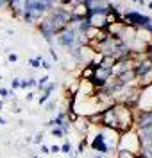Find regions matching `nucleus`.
Returning <instances> with one entry per match:
<instances>
[{"instance_id":"1","label":"nucleus","mask_w":152,"mask_h":158,"mask_svg":"<svg viewBox=\"0 0 152 158\" xmlns=\"http://www.w3.org/2000/svg\"><path fill=\"white\" fill-rule=\"evenodd\" d=\"M113 110H115V115H116V120H118V133H125V131L134 128V108L115 102Z\"/></svg>"},{"instance_id":"2","label":"nucleus","mask_w":152,"mask_h":158,"mask_svg":"<svg viewBox=\"0 0 152 158\" xmlns=\"http://www.w3.org/2000/svg\"><path fill=\"white\" fill-rule=\"evenodd\" d=\"M116 149H125V151H131L134 155H140L142 156V142H140V137H138L136 128L129 129L125 133H120Z\"/></svg>"},{"instance_id":"3","label":"nucleus","mask_w":152,"mask_h":158,"mask_svg":"<svg viewBox=\"0 0 152 158\" xmlns=\"http://www.w3.org/2000/svg\"><path fill=\"white\" fill-rule=\"evenodd\" d=\"M122 20H123L125 25H131V27H134V29H143V27H147V25L152 22L149 16H145V15H142V13H136V11L125 13V15L122 16Z\"/></svg>"},{"instance_id":"4","label":"nucleus","mask_w":152,"mask_h":158,"mask_svg":"<svg viewBox=\"0 0 152 158\" xmlns=\"http://www.w3.org/2000/svg\"><path fill=\"white\" fill-rule=\"evenodd\" d=\"M77 38H79V32H75V31L68 25L64 31H61L59 34H57V43H59L61 47L72 49V47L77 45Z\"/></svg>"},{"instance_id":"5","label":"nucleus","mask_w":152,"mask_h":158,"mask_svg":"<svg viewBox=\"0 0 152 158\" xmlns=\"http://www.w3.org/2000/svg\"><path fill=\"white\" fill-rule=\"evenodd\" d=\"M70 16H72V22H81V20H86L88 15H90V9L86 7L84 2H72L70 7Z\"/></svg>"},{"instance_id":"6","label":"nucleus","mask_w":152,"mask_h":158,"mask_svg":"<svg viewBox=\"0 0 152 158\" xmlns=\"http://www.w3.org/2000/svg\"><path fill=\"white\" fill-rule=\"evenodd\" d=\"M88 25L93 29H106L107 27V22H106V13H90L88 15Z\"/></svg>"},{"instance_id":"7","label":"nucleus","mask_w":152,"mask_h":158,"mask_svg":"<svg viewBox=\"0 0 152 158\" xmlns=\"http://www.w3.org/2000/svg\"><path fill=\"white\" fill-rule=\"evenodd\" d=\"M86 7L90 9V13H107L111 4L106 0H84Z\"/></svg>"},{"instance_id":"8","label":"nucleus","mask_w":152,"mask_h":158,"mask_svg":"<svg viewBox=\"0 0 152 158\" xmlns=\"http://www.w3.org/2000/svg\"><path fill=\"white\" fill-rule=\"evenodd\" d=\"M91 149L97 151V153H100V155H107L109 153V148H107V144L104 140L102 131H97V135L93 137V140H91Z\"/></svg>"},{"instance_id":"9","label":"nucleus","mask_w":152,"mask_h":158,"mask_svg":"<svg viewBox=\"0 0 152 158\" xmlns=\"http://www.w3.org/2000/svg\"><path fill=\"white\" fill-rule=\"evenodd\" d=\"M136 131H138V137H140V142H142V151L152 149V126L136 129Z\"/></svg>"},{"instance_id":"10","label":"nucleus","mask_w":152,"mask_h":158,"mask_svg":"<svg viewBox=\"0 0 152 158\" xmlns=\"http://www.w3.org/2000/svg\"><path fill=\"white\" fill-rule=\"evenodd\" d=\"M136 86L140 90H145V88H149V86H152V69L149 72H145L142 77L136 79Z\"/></svg>"},{"instance_id":"11","label":"nucleus","mask_w":152,"mask_h":158,"mask_svg":"<svg viewBox=\"0 0 152 158\" xmlns=\"http://www.w3.org/2000/svg\"><path fill=\"white\" fill-rule=\"evenodd\" d=\"M72 126L77 129L81 135H88V131H90V122H88V118H86V117H79L73 124H72Z\"/></svg>"},{"instance_id":"12","label":"nucleus","mask_w":152,"mask_h":158,"mask_svg":"<svg viewBox=\"0 0 152 158\" xmlns=\"http://www.w3.org/2000/svg\"><path fill=\"white\" fill-rule=\"evenodd\" d=\"M81 72H79V77L81 81H91L93 79V76H95V67H91V65H86V67H81Z\"/></svg>"},{"instance_id":"13","label":"nucleus","mask_w":152,"mask_h":158,"mask_svg":"<svg viewBox=\"0 0 152 158\" xmlns=\"http://www.w3.org/2000/svg\"><path fill=\"white\" fill-rule=\"evenodd\" d=\"M54 88H56V85L54 83H49L45 88H43V94L40 95V99H38V102H40V106H43L49 99H50V95H52V92H54Z\"/></svg>"},{"instance_id":"14","label":"nucleus","mask_w":152,"mask_h":158,"mask_svg":"<svg viewBox=\"0 0 152 158\" xmlns=\"http://www.w3.org/2000/svg\"><path fill=\"white\" fill-rule=\"evenodd\" d=\"M116 65V58L115 56H106L104 54V58H102L100 65H99V69H104V70H113V67Z\"/></svg>"},{"instance_id":"15","label":"nucleus","mask_w":152,"mask_h":158,"mask_svg":"<svg viewBox=\"0 0 152 158\" xmlns=\"http://www.w3.org/2000/svg\"><path fill=\"white\" fill-rule=\"evenodd\" d=\"M116 158H140V155H134L125 149H116Z\"/></svg>"},{"instance_id":"16","label":"nucleus","mask_w":152,"mask_h":158,"mask_svg":"<svg viewBox=\"0 0 152 158\" xmlns=\"http://www.w3.org/2000/svg\"><path fill=\"white\" fill-rule=\"evenodd\" d=\"M38 85L36 79H21L20 81V88H34Z\"/></svg>"},{"instance_id":"17","label":"nucleus","mask_w":152,"mask_h":158,"mask_svg":"<svg viewBox=\"0 0 152 158\" xmlns=\"http://www.w3.org/2000/svg\"><path fill=\"white\" fill-rule=\"evenodd\" d=\"M64 131H63V128H59V126H54L52 128V137H56V138H64Z\"/></svg>"},{"instance_id":"18","label":"nucleus","mask_w":152,"mask_h":158,"mask_svg":"<svg viewBox=\"0 0 152 158\" xmlns=\"http://www.w3.org/2000/svg\"><path fill=\"white\" fill-rule=\"evenodd\" d=\"M61 153H64V155H70L72 156V144L68 140H64L63 144H61Z\"/></svg>"},{"instance_id":"19","label":"nucleus","mask_w":152,"mask_h":158,"mask_svg":"<svg viewBox=\"0 0 152 158\" xmlns=\"http://www.w3.org/2000/svg\"><path fill=\"white\" fill-rule=\"evenodd\" d=\"M86 144H88V137L84 135V138H81V142H79V148H77V155L84 153V148H86Z\"/></svg>"},{"instance_id":"20","label":"nucleus","mask_w":152,"mask_h":158,"mask_svg":"<svg viewBox=\"0 0 152 158\" xmlns=\"http://www.w3.org/2000/svg\"><path fill=\"white\" fill-rule=\"evenodd\" d=\"M29 63H30V67H32V69H40V67H41V56L29 59Z\"/></svg>"},{"instance_id":"21","label":"nucleus","mask_w":152,"mask_h":158,"mask_svg":"<svg viewBox=\"0 0 152 158\" xmlns=\"http://www.w3.org/2000/svg\"><path fill=\"white\" fill-rule=\"evenodd\" d=\"M49 76H43V77H40V81H38V88H45L47 85H49Z\"/></svg>"},{"instance_id":"22","label":"nucleus","mask_w":152,"mask_h":158,"mask_svg":"<svg viewBox=\"0 0 152 158\" xmlns=\"http://www.w3.org/2000/svg\"><path fill=\"white\" fill-rule=\"evenodd\" d=\"M56 110V101H49L45 102V111H54Z\"/></svg>"},{"instance_id":"23","label":"nucleus","mask_w":152,"mask_h":158,"mask_svg":"<svg viewBox=\"0 0 152 158\" xmlns=\"http://www.w3.org/2000/svg\"><path fill=\"white\" fill-rule=\"evenodd\" d=\"M11 94H13V92H9L7 88H0V97H2V99L11 97Z\"/></svg>"},{"instance_id":"24","label":"nucleus","mask_w":152,"mask_h":158,"mask_svg":"<svg viewBox=\"0 0 152 158\" xmlns=\"http://www.w3.org/2000/svg\"><path fill=\"white\" fill-rule=\"evenodd\" d=\"M145 58L152 61V43L150 45H147V49H145Z\"/></svg>"},{"instance_id":"25","label":"nucleus","mask_w":152,"mask_h":158,"mask_svg":"<svg viewBox=\"0 0 152 158\" xmlns=\"http://www.w3.org/2000/svg\"><path fill=\"white\" fill-rule=\"evenodd\" d=\"M7 61H9V63H16V61H18V56H16L14 52H9V54H7Z\"/></svg>"},{"instance_id":"26","label":"nucleus","mask_w":152,"mask_h":158,"mask_svg":"<svg viewBox=\"0 0 152 158\" xmlns=\"http://www.w3.org/2000/svg\"><path fill=\"white\" fill-rule=\"evenodd\" d=\"M40 151H41V155H49V153H50V148H49V146H45V144H41Z\"/></svg>"},{"instance_id":"27","label":"nucleus","mask_w":152,"mask_h":158,"mask_svg":"<svg viewBox=\"0 0 152 158\" xmlns=\"http://www.w3.org/2000/svg\"><path fill=\"white\" fill-rule=\"evenodd\" d=\"M41 140H43V133H36L34 135V142L36 144H41Z\"/></svg>"},{"instance_id":"28","label":"nucleus","mask_w":152,"mask_h":158,"mask_svg":"<svg viewBox=\"0 0 152 158\" xmlns=\"http://www.w3.org/2000/svg\"><path fill=\"white\" fill-rule=\"evenodd\" d=\"M11 86L13 88H20V79H13L11 81Z\"/></svg>"},{"instance_id":"29","label":"nucleus","mask_w":152,"mask_h":158,"mask_svg":"<svg viewBox=\"0 0 152 158\" xmlns=\"http://www.w3.org/2000/svg\"><path fill=\"white\" fill-rule=\"evenodd\" d=\"M50 153H61V146H50Z\"/></svg>"},{"instance_id":"30","label":"nucleus","mask_w":152,"mask_h":158,"mask_svg":"<svg viewBox=\"0 0 152 158\" xmlns=\"http://www.w3.org/2000/svg\"><path fill=\"white\" fill-rule=\"evenodd\" d=\"M41 67H43V69H50L52 65H50V63H49V61H45V59L41 58Z\"/></svg>"},{"instance_id":"31","label":"nucleus","mask_w":152,"mask_h":158,"mask_svg":"<svg viewBox=\"0 0 152 158\" xmlns=\"http://www.w3.org/2000/svg\"><path fill=\"white\" fill-rule=\"evenodd\" d=\"M57 2H59V4H63V6H70L73 0H57Z\"/></svg>"},{"instance_id":"32","label":"nucleus","mask_w":152,"mask_h":158,"mask_svg":"<svg viewBox=\"0 0 152 158\" xmlns=\"http://www.w3.org/2000/svg\"><path fill=\"white\" fill-rule=\"evenodd\" d=\"M27 101H32V99H34V92H29V94H27Z\"/></svg>"},{"instance_id":"33","label":"nucleus","mask_w":152,"mask_h":158,"mask_svg":"<svg viewBox=\"0 0 152 158\" xmlns=\"http://www.w3.org/2000/svg\"><path fill=\"white\" fill-rule=\"evenodd\" d=\"M4 108V101H2V99H0V110Z\"/></svg>"},{"instance_id":"34","label":"nucleus","mask_w":152,"mask_h":158,"mask_svg":"<svg viewBox=\"0 0 152 158\" xmlns=\"http://www.w3.org/2000/svg\"><path fill=\"white\" fill-rule=\"evenodd\" d=\"M32 158H38V156H32Z\"/></svg>"},{"instance_id":"35","label":"nucleus","mask_w":152,"mask_h":158,"mask_svg":"<svg viewBox=\"0 0 152 158\" xmlns=\"http://www.w3.org/2000/svg\"><path fill=\"white\" fill-rule=\"evenodd\" d=\"M140 158H143V156H140Z\"/></svg>"}]
</instances>
